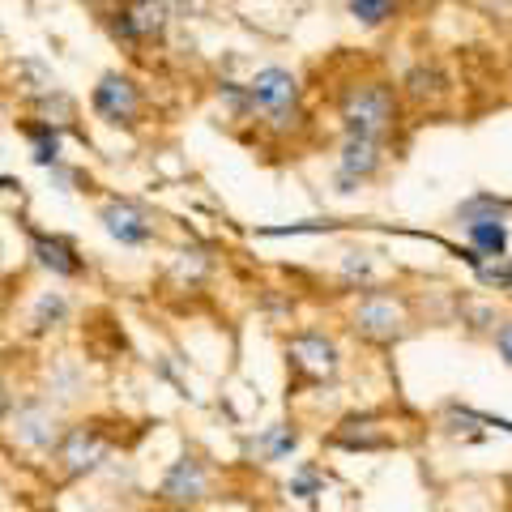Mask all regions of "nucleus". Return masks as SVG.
Returning a JSON list of instances; mask_svg holds the SVG:
<instances>
[{"label":"nucleus","mask_w":512,"mask_h":512,"mask_svg":"<svg viewBox=\"0 0 512 512\" xmlns=\"http://www.w3.org/2000/svg\"><path fill=\"white\" fill-rule=\"evenodd\" d=\"M64 427H69V410L56 406L43 389H26V393H18L13 414L5 419V436H9V444L18 448L22 457L47 461L56 453Z\"/></svg>","instance_id":"f257e3e1"},{"label":"nucleus","mask_w":512,"mask_h":512,"mask_svg":"<svg viewBox=\"0 0 512 512\" xmlns=\"http://www.w3.org/2000/svg\"><path fill=\"white\" fill-rule=\"evenodd\" d=\"M338 116H342V128L350 137H372V141H384L402 120V99H397L393 82H355L342 90L338 99Z\"/></svg>","instance_id":"f03ea898"},{"label":"nucleus","mask_w":512,"mask_h":512,"mask_svg":"<svg viewBox=\"0 0 512 512\" xmlns=\"http://www.w3.org/2000/svg\"><path fill=\"white\" fill-rule=\"evenodd\" d=\"M111 457H116V440L103 431V423L77 419L64 427L56 453L47 461H52L60 483H86V478H99L111 466Z\"/></svg>","instance_id":"7ed1b4c3"},{"label":"nucleus","mask_w":512,"mask_h":512,"mask_svg":"<svg viewBox=\"0 0 512 512\" xmlns=\"http://www.w3.org/2000/svg\"><path fill=\"white\" fill-rule=\"evenodd\" d=\"M282 355H286V372H291L299 389L303 384H308V389H325V384L342 376V342L316 325L286 333Z\"/></svg>","instance_id":"20e7f679"},{"label":"nucleus","mask_w":512,"mask_h":512,"mask_svg":"<svg viewBox=\"0 0 512 512\" xmlns=\"http://www.w3.org/2000/svg\"><path fill=\"white\" fill-rule=\"evenodd\" d=\"M299 99H303L299 77L291 69H282V64H265V69H256L248 77L252 116L261 120L265 128H274V133H291V128L303 120Z\"/></svg>","instance_id":"39448f33"},{"label":"nucleus","mask_w":512,"mask_h":512,"mask_svg":"<svg viewBox=\"0 0 512 512\" xmlns=\"http://www.w3.org/2000/svg\"><path fill=\"white\" fill-rule=\"evenodd\" d=\"M350 329L372 346H397L414 333V308L406 295L397 291H363L350 308Z\"/></svg>","instance_id":"423d86ee"},{"label":"nucleus","mask_w":512,"mask_h":512,"mask_svg":"<svg viewBox=\"0 0 512 512\" xmlns=\"http://www.w3.org/2000/svg\"><path fill=\"white\" fill-rule=\"evenodd\" d=\"M214 487H218V470L210 457L201 453H180L175 461H167V470L158 474V487H154V500L167 504L175 512H197L214 500Z\"/></svg>","instance_id":"0eeeda50"},{"label":"nucleus","mask_w":512,"mask_h":512,"mask_svg":"<svg viewBox=\"0 0 512 512\" xmlns=\"http://www.w3.org/2000/svg\"><path fill=\"white\" fill-rule=\"evenodd\" d=\"M329 448H338V453H389V448H397V436L389 427H384V414L376 410H355L346 414V419H338V427L325 436Z\"/></svg>","instance_id":"6e6552de"},{"label":"nucleus","mask_w":512,"mask_h":512,"mask_svg":"<svg viewBox=\"0 0 512 512\" xmlns=\"http://www.w3.org/2000/svg\"><path fill=\"white\" fill-rule=\"evenodd\" d=\"M90 111L99 116L103 124H116V128H133L141 116V86L133 82L128 73H103L90 90Z\"/></svg>","instance_id":"1a4fd4ad"},{"label":"nucleus","mask_w":512,"mask_h":512,"mask_svg":"<svg viewBox=\"0 0 512 512\" xmlns=\"http://www.w3.org/2000/svg\"><path fill=\"white\" fill-rule=\"evenodd\" d=\"M107 26L111 35H116L120 43H146V39H158L171 22V9L167 0H128V5H120L116 13H107Z\"/></svg>","instance_id":"9d476101"},{"label":"nucleus","mask_w":512,"mask_h":512,"mask_svg":"<svg viewBox=\"0 0 512 512\" xmlns=\"http://www.w3.org/2000/svg\"><path fill=\"white\" fill-rule=\"evenodd\" d=\"M299 448H303V427L295 419H278V423H269L261 427L256 436L244 440V457L252 461V466H282V461H291L299 457Z\"/></svg>","instance_id":"9b49d317"},{"label":"nucleus","mask_w":512,"mask_h":512,"mask_svg":"<svg viewBox=\"0 0 512 512\" xmlns=\"http://www.w3.org/2000/svg\"><path fill=\"white\" fill-rule=\"evenodd\" d=\"M384 167V141H372V137H342L338 146V184L342 192H355L359 184H367L372 175H380Z\"/></svg>","instance_id":"f8f14e48"},{"label":"nucleus","mask_w":512,"mask_h":512,"mask_svg":"<svg viewBox=\"0 0 512 512\" xmlns=\"http://www.w3.org/2000/svg\"><path fill=\"white\" fill-rule=\"evenodd\" d=\"M26 235H30V256H35V265L47 269L52 278L73 282V278L86 274V256L73 248V239L52 235V231H35V227H30Z\"/></svg>","instance_id":"ddd939ff"},{"label":"nucleus","mask_w":512,"mask_h":512,"mask_svg":"<svg viewBox=\"0 0 512 512\" xmlns=\"http://www.w3.org/2000/svg\"><path fill=\"white\" fill-rule=\"evenodd\" d=\"M99 222H103V231L116 239L120 248H146L150 239H154V222L150 214L141 210V205L133 201H103L99 205Z\"/></svg>","instance_id":"4468645a"},{"label":"nucleus","mask_w":512,"mask_h":512,"mask_svg":"<svg viewBox=\"0 0 512 512\" xmlns=\"http://www.w3.org/2000/svg\"><path fill=\"white\" fill-rule=\"evenodd\" d=\"M333 483H338V478L329 474L325 461L303 457V461H295V466H291V474H286L282 491H286V500H291V504H303L308 512H316L320 500H325V495L333 491Z\"/></svg>","instance_id":"2eb2a0df"},{"label":"nucleus","mask_w":512,"mask_h":512,"mask_svg":"<svg viewBox=\"0 0 512 512\" xmlns=\"http://www.w3.org/2000/svg\"><path fill=\"white\" fill-rule=\"evenodd\" d=\"M39 389L52 397L56 406L69 410V406L82 402V393H86V367L77 363L73 355H60V359L47 363V372H43V384H39Z\"/></svg>","instance_id":"dca6fc26"},{"label":"nucleus","mask_w":512,"mask_h":512,"mask_svg":"<svg viewBox=\"0 0 512 512\" xmlns=\"http://www.w3.org/2000/svg\"><path fill=\"white\" fill-rule=\"evenodd\" d=\"M69 316H73L69 295L64 291H43L26 312V338H52L56 329L69 325Z\"/></svg>","instance_id":"f3484780"},{"label":"nucleus","mask_w":512,"mask_h":512,"mask_svg":"<svg viewBox=\"0 0 512 512\" xmlns=\"http://www.w3.org/2000/svg\"><path fill=\"white\" fill-rule=\"evenodd\" d=\"M402 90L410 103H436L440 94H448V73L440 69V64H414V69L402 77Z\"/></svg>","instance_id":"a211bd4d"},{"label":"nucleus","mask_w":512,"mask_h":512,"mask_svg":"<svg viewBox=\"0 0 512 512\" xmlns=\"http://www.w3.org/2000/svg\"><path fill=\"white\" fill-rule=\"evenodd\" d=\"M508 210L512 205L504 197H495V192H474L453 210V218L461 227H478V222H508Z\"/></svg>","instance_id":"6ab92c4d"},{"label":"nucleus","mask_w":512,"mask_h":512,"mask_svg":"<svg viewBox=\"0 0 512 512\" xmlns=\"http://www.w3.org/2000/svg\"><path fill=\"white\" fill-rule=\"evenodd\" d=\"M466 239L478 261H504L508 256V222H478V227H466Z\"/></svg>","instance_id":"aec40b11"},{"label":"nucleus","mask_w":512,"mask_h":512,"mask_svg":"<svg viewBox=\"0 0 512 512\" xmlns=\"http://www.w3.org/2000/svg\"><path fill=\"white\" fill-rule=\"evenodd\" d=\"M26 137H30V158L39 167H60V128L35 120V124H26Z\"/></svg>","instance_id":"412c9836"},{"label":"nucleus","mask_w":512,"mask_h":512,"mask_svg":"<svg viewBox=\"0 0 512 512\" xmlns=\"http://www.w3.org/2000/svg\"><path fill=\"white\" fill-rule=\"evenodd\" d=\"M346 9H350V18H355L359 26L376 30L397 13V0H346Z\"/></svg>","instance_id":"4be33fe9"},{"label":"nucleus","mask_w":512,"mask_h":512,"mask_svg":"<svg viewBox=\"0 0 512 512\" xmlns=\"http://www.w3.org/2000/svg\"><path fill=\"white\" fill-rule=\"evenodd\" d=\"M73 111H77V103H73L60 86H56V90H47L43 99H39V120H43V124H52V128L73 124Z\"/></svg>","instance_id":"5701e85b"},{"label":"nucleus","mask_w":512,"mask_h":512,"mask_svg":"<svg viewBox=\"0 0 512 512\" xmlns=\"http://www.w3.org/2000/svg\"><path fill=\"white\" fill-rule=\"evenodd\" d=\"M210 252L205 248H184L180 256H175V265H171V274L180 278V282H197L201 274H210Z\"/></svg>","instance_id":"b1692460"},{"label":"nucleus","mask_w":512,"mask_h":512,"mask_svg":"<svg viewBox=\"0 0 512 512\" xmlns=\"http://www.w3.org/2000/svg\"><path fill=\"white\" fill-rule=\"evenodd\" d=\"M342 278H346V282H355L359 291H372V282H376L372 256H367V252H346V261H342Z\"/></svg>","instance_id":"393cba45"},{"label":"nucleus","mask_w":512,"mask_h":512,"mask_svg":"<svg viewBox=\"0 0 512 512\" xmlns=\"http://www.w3.org/2000/svg\"><path fill=\"white\" fill-rule=\"evenodd\" d=\"M491 346H495V355H500V363L512 367V316L491 329Z\"/></svg>","instance_id":"a878e982"},{"label":"nucleus","mask_w":512,"mask_h":512,"mask_svg":"<svg viewBox=\"0 0 512 512\" xmlns=\"http://www.w3.org/2000/svg\"><path fill=\"white\" fill-rule=\"evenodd\" d=\"M13 402H18V393H13V384L0 376V427H5V419L13 414Z\"/></svg>","instance_id":"bb28decb"},{"label":"nucleus","mask_w":512,"mask_h":512,"mask_svg":"<svg viewBox=\"0 0 512 512\" xmlns=\"http://www.w3.org/2000/svg\"><path fill=\"white\" fill-rule=\"evenodd\" d=\"M461 512H512L504 500H478V504H466Z\"/></svg>","instance_id":"cd10ccee"},{"label":"nucleus","mask_w":512,"mask_h":512,"mask_svg":"<svg viewBox=\"0 0 512 512\" xmlns=\"http://www.w3.org/2000/svg\"><path fill=\"white\" fill-rule=\"evenodd\" d=\"M504 504H512V470L504 474Z\"/></svg>","instance_id":"c85d7f7f"},{"label":"nucleus","mask_w":512,"mask_h":512,"mask_svg":"<svg viewBox=\"0 0 512 512\" xmlns=\"http://www.w3.org/2000/svg\"><path fill=\"white\" fill-rule=\"evenodd\" d=\"M487 5H491V9H504V5H512V0H487Z\"/></svg>","instance_id":"c756f323"},{"label":"nucleus","mask_w":512,"mask_h":512,"mask_svg":"<svg viewBox=\"0 0 512 512\" xmlns=\"http://www.w3.org/2000/svg\"><path fill=\"white\" fill-rule=\"evenodd\" d=\"M508 265H512V256H508Z\"/></svg>","instance_id":"7c9ffc66"},{"label":"nucleus","mask_w":512,"mask_h":512,"mask_svg":"<svg viewBox=\"0 0 512 512\" xmlns=\"http://www.w3.org/2000/svg\"><path fill=\"white\" fill-rule=\"evenodd\" d=\"M508 295H512V286H508Z\"/></svg>","instance_id":"2f4dec72"}]
</instances>
